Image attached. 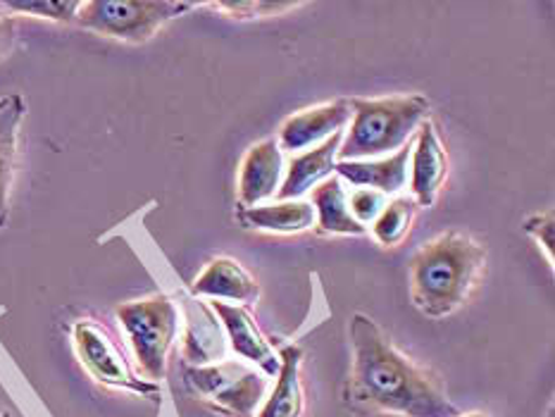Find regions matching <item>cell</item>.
Returning <instances> with one entry per match:
<instances>
[{"label": "cell", "instance_id": "7402d4cb", "mask_svg": "<svg viewBox=\"0 0 555 417\" xmlns=\"http://www.w3.org/2000/svg\"><path fill=\"white\" fill-rule=\"evenodd\" d=\"M304 3H264V0H238V3H210V8L229 12L238 19H253V17H276L284 15L288 10H296Z\"/></svg>", "mask_w": 555, "mask_h": 417}, {"label": "cell", "instance_id": "3957f363", "mask_svg": "<svg viewBox=\"0 0 555 417\" xmlns=\"http://www.w3.org/2000/svg\"><path fill=\"white\" fill-rule=\"evenodd\" d=\"M351 107L353 122L344 134L336 160H377L393 155L415 136L429 115V101L422 93L351 99Z\"/></svg>", "mask_w": 555, "mask_h": 417}, {"label": "cell", "instance_id": "603a6c76", "mask_svg": "<svg viewBox=\"0 0 555 417\" xmlns=\"http://www.w3.org/2000/svg\"><path fill=\"white\" fill-rule=\"evenodd\" d=\"M386 196L379 194V191L374 188H356L351 198H348V210H351V214L356 218V222H360L363 226L372 224L374 220L379 218V212L384 210L386 206Z\"/></svg>", "mask_w": 555, "mask_h": 417}, {"label": "cell", "instance_id": "5bb4252c", "mask_svg": "<svg viewBox=\"0 0 555 417\" xmlns=\"http://www.w3.org/2000/svg\"><path fill=\"white\" fill-rule=\"evenodd\" d=\"M413 143L415 139H410L401 151L377 160H339L334 172L339 174V179L356 184L358 188H374L384 196H393L408 184V167Z\"/></svg>", "mask_w": 555, "mask_h": 417}, {"label": "cell", "instance_id": "5b68a950", "mask_svg": "<svg viewBox=\"0 0 555 417\" xmlns=\"http://www.w3.org/2000/svg\"><path fill=\"white\" fill-rule=\"evenodd\" d=\"M196 3L179 0H87L77 24L93 34L127 43H146L167 22L184 15Z\"/></svg>", "mask_w": 555, "mask_h": 417}, {"label": "cell", "instance_id": "8fae6325", "mask_svg": "<svg viewBox=\"0 0 555 417\" xmlns=\"http://www.w3.org/2000/svg\"><path fill=\"white\" fill-rule=\"evenodd\" d=\"M284 174V151L276 139H264L250 146L238 172L241 208H256L262 200L276 196Z\"/></svg>", "mask_w": 555, "mask_h": 417}, {"label": "cell", "instance_id": "2e32d148", "mask_svg": "<svg viewBox=\"0 0 555 417\" xmlns=\"http://www.w3.org/2000/svg\"><path fill=\"white\" fill-rule=\"evenodd\" d=\"M24 115H27V101L22 93H8L0 99V226L8 222L10 212V188L15 179L17 141Z\"/></svg>", "mask_w": 555, "mask_h": 417}, {"label": "cell", "instance_id": "8992f818", "mask_svg": "<svg viewBox=\"0 0 555 417\" xmlns=\"http://www.w3.org/2000/svg\"><path fill=\"white\" fill-rule=\"evenodd\" d=\"M184 377L193 396L229 417H253L268 399V375L244 363L217 361L215 365H189Z\"/></svg>", "mask_w": 555, "mask_h": 417}, {"label": "cell", "instance_id": "6da1fadb", "mask_svg": "<svg viewBox=\"0 0 555 417\" xmlns=\"http://www.w3.org/2000/svg\"><path fill=\"white\" fill-rule=\"evenodd\" d=\"M353 369L348 401L358 411L391 413L403 417H457L439 375L417 365L391 341L372 317H351Z\"/></svg>", "mask_w": 555, "mask_h": 417}, {"label": "cell", "instance_id": "ac0fdd59", "mask_svg": "<svg viewBox=\"0 0 555 417\" xmlns=\"http://www.w3.org/2000/svg\"><path fill=\"white\" fill-rule=\"evenodd\" d=\"M244 226L270 234H300L315 224V210L310 200H276L268 206L244 208L238 214Z\"/></svg>", "mask_w": 555, "mask_h": 417}, {"label": "cell", "instance_id": "484cf974", "mask_svg": "<svg viewBox=\"0 0 555 417\" xmlns=\"http://www.w3.org/2000/svg\"><path fill=\"white\" fill-rule=\"evenodd\" d=\"M457 417H489L485 413H467V415H457Z\"/></svg>", "mask_w": 555, "mask_h": 417}, {"label": "cell", "instance_id": "ffe728a7", "mask_svg": "<svg viewBox=\"0 0 555 417\" xmlns=\"http://www.w3.org/2000/svg\"><path fill=\"white\" fill-rule=\"evenodd\" d=\"M184 355L193 365H210L215 357H222V341H220V327L208 315L198 325H191L186 334V349Z\"/></svg>", "mask_w": 555, "mask_h": 417}, {"label": "cell", "instance_id": "e0dca14e", "mask_svg": "<svg viewBox=\"0 0 555 417\" xmlns=\"http://www.w3.org/2000/svg\"><path fill=\"white\" fill-rule=\"evenodd\" d=\"M310 206L315 210L320 234H341V236L367 234V226L356 222L351 210H348V196L339 177L332 174L330 179H324L322 184L312 188Z\"/></svg>", "mask_w": 555, "mask_h": 417}, {"label": "cell", "instance_id": "4fadbf2b", "mask_svg": "<svg viewBox=\"0 0 555 417\" xmlns=\"http://www.w3.org/2000/svg\"><path fill=\"white\" fill-rule=\"evenodd\" d=\"M193 296H208L212 301H232L236 305L256 303L260 286L256 277L234 258H215L191 284Z\"/></svg>", "mask_w": 555, "mask_h": 417}, {"label": "cell", "instance_id": "d6986e66", "mask_svg": "<svg viewBox=\"0 0 555 417\" xmlns=\"http://www.w3.org/2000/svg\"><path fill=\"white\" fill-rule=\"evenodd\" d=\"M417 214V203L408 196L393 198L384 206L379 218L372 222V234L377 242L386 248H393L403 242V238L413 230Z\"/></svg>", "mask_w": 555, "mask_h": 417}, {"label": "cell", "instance_id": "277c9868", "mask_svg": "<svg viewBox=\"0 0 555 417\" xmlns=\"http://www.w3.org/2000/svg\"><path fill=\"white\" fill-rule=\"evenodd\" d=\"M115 313L127 331L143 377L153 385L160 381L167 373V353H170L179 329L175 301L165 294H153L141 301L117 305Z\"/></svg>", "mask_w": 555, "mask_h": 417}, {"label": "cell", "instance_id": "44dd1931", "mask_svg": "<svg viewBox=\"0 0 555 417\" xmlns=\"http://www.w3.org/2000/svg\"><path fill=\"white\" fill-rule=\"evenodd\" d=\"M81 0H3L0 10L20 12V15H34L53 22H77Z\"/></svg>", "mask_w": 555, "mask_h": 417}, {"label": "cell", "instance_id": "30bf717a", "mask_svg": "<svg viewBox=\"0 0 555 417\" xmlns=\"http://www.w3.org/2000/svg\"><path fill=\"white\" fill-rule=\"evenodd\" d=\"M212 313L224 325L229 343H232L236 355L256 365L262 375L276 377V373H280V353H274L268 337L260 331L256 317L250 315V310L246 305L212 301Z\"/></svg>", "mask_w": 555, "mask_h": 417}, {"label": "cell", "instance_id": "9a60e30c", "mask_svg": "<svg viewBox=\"0 0 555 417\" xmlns=\"http://www.w3.org/2000/svg\"><path fill=\"white\" fill-rule=\"evenodd\" d=\"M300 363H304V349L288 343L280 351V373L276 385L264 399L258 417H300L306 408V393L300 385Z\"/></svg>", "mask_w": 555, "mask_h": 417}, {"label": "cell", "instance_id": "9c48e42d", "mask_svg": "<svg viewBox=\"0 0 555 417\" xmlns=\"http://www.w3.org/2000/svg\"><path fill=\"white\" fill-rule=\"evenodd\" d=\"M353 107L351 99H339L334 103H324L318 107H308L286 119L280 129V146L282 151H306L312 146H320L336 131H344V127L351 122Z\"/></svg>", "mask_w": 555, "mask_h": 417}, {"label": "cell", "instance_id": "ba28073f", "mask_svg": "<svg viewBox=\"0 0 555 417\" xmlns=\"http://www.w3.org/2000/svg\"><path fill=\"white\" fill-rule=\"evenodd\" d=\"M410 191L417 208H431L439 198V191L449 177V153L431 119L420 125L410 153Z\"/></svg>", "mask_w": 555, "mask_h": 417}, {"label": "cell", "instance_id": "cb8c5ba5", "mask_svg": "<svg viewBox=\"0 0 555 417\" xmlns=\"http://www.w3.org/2000/svg\"><path fill=\"white\" fill-rule=\"evenodd\" d=\"M522 230L534 238V242L546 250L548 260H555V214L553 210H544V212H534L529 214L525 220Z\"/></svg>", "mask_w": 555, "mask_h": 417}, {"label": "cell", "instance_id": "d4e9b609", "mask_svg": "<svg viewBox=\"0 0 555 417\" xmlns=\"http://www.w3.org/2000/svg\"><path fill=\"white\" fill-rule=\"evenodd\" d=\"M17 29H15V19L10 15H0V63L10 55L12 45H15L17 39Z\"/></svg>", "mask_w": 555, "mask_h": 417}, {"label": "cell", "instance_id": "7a4b0ae2", "mask_svg": "<svg viewBox=\"0 0 555 417\" xmlns=\"http://www.w3.org/2000/svg\"><path fill=\"white\" fill-rule=\"evenodd\" d=\"M487 265V248L463 232H446L410 260V296L422 315L441 320L473 296Z\"/></svg>", "mask_w": 555, "mask_h": 417}, {"label": "cell", "instance_id": "7c38bea8", "mask_svg": "<svg viewBox=\"0 0 555 417\" xmlns=\"http://www.w3.org/2000/svg\"><path fill=\"white\" fill-rule=\"evenodd\" d=\"M344 131H336L327 141H322L320 146L310 148L306 153H298L288 162L286 177L282 179V186L276 191L280 200H300L308 191L322 184L324 179H330L336 170V153L341 148Z\"/></svg>", "mask_w": 555, "mask_h": 417}, {"label": "cell", "instance_id": "52a82bcc", "mask_svg": "<svg viewBox=\"0 0 555 417\" xmlns=\"http://www.w3.org/2000/svg\"><path fill=\"white\" fill-rule=\"evenodd\" d=\"M72 341H75V351L81 365L89 369V375L95 381H101L105 387L134 391L141 393V396H153V393H158V385H153L149 379H141L134 373V367L127 361L122 346H119L111 329H105L101 322H75V327H72Z\"/></svg>", "mask_w": 555, "mask_h": 417}]
</instances>
